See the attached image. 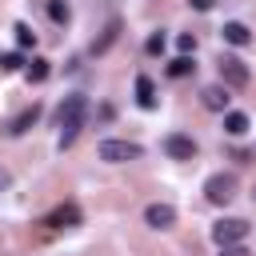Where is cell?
Instances as JSON below:
<instances>
[{
	"label": "cell",
	"instance_id": "cell-1",
	"mask_svg": "<svg viewBox=\"0 0 256 256\" xmlns=\"http://www.w3.org/2000/svg\"><path fill=\"white\" fill-rule=\"evenodd\" d=\"M84 116H88V100L84 96H64V104H60V112H56V120H60V148H72V140L80 136V128H84Z\"/></svg>",
	"mask_w": 256,
	"mask_h": 256
},
{
	"label": "cell",
	"instance_id": "cell-2",
	"mask_svg": "<svg viewBox=\"0 0 256 256\" xmlns=\"http://www.w3.org/2000/svg\"><path fill=\"white\" fill-rule=\"evenodd\" d=\"M96 156L108 160V164H128V160H140V144H132V140H100Z\"/></svg>",
	"mask_w": 256,
	"mask_h": 256
},
{
	"label": "cell",
	"instance_id": "cell-3",
	"mask_svg": "<svg viewBox=\"0 0 256 256\" xmlns=\"http://www.w3.org/2000/svg\"><path fill=\"white\" fill-rule=\"evenodd\" d=\"M204 196H208L212 204H228V200L236 196V176H232V172L208 176V180H204Z\"/></svg>",
	"mask_w": 256,
	"mask_h": 256
},
{
	"label": "cell",
	"instance_id": "cell-4",
	"mask_svg": "<svg viewBox=\"0 0 256 256\" xmlns=\"http://www.w3.org/2000/svg\"><path fill=\"white\" fill-rule=\"evenodd\" d=\"M244 236H248V220L228 216V220L212 224V240H216V244H244Z\"/></svg>",
	"mask_w": 256,
	"mask_h": 256
},
{
	"label": "cell",
	"instance_id": "cell-5",
	"mask_svg": "<svg viewBox=\"0 0 256 256\" xmlns=\"http://www.w3.org/2000/svg\"><path fill=\"white\" fill-rule=\"evenodd\" d=\"M220 80H224V88H244L248 84V64L240 56H220Z\"/></svg>",
	"mask_w": 256,
	"mask_h": 256
},
{
	"label": "cell",
	"instance_id": "cell-6",
	"mask_svg": "<svg viewBox=\"0 0 256 256\" xmlns=\"http://www.w3.org/2000/svg\"><path fill=\"white\" fill-rule=\"evenodd\" d=\"M164 152H168L172 160H192V156H196V140L184 136V132H168V136H164Z\"/></svg>",
	"mask_w": 256,
	"mask_h": 256
},
{
	"label": "cell",
	"instance_id": "cell-7",
	"mask_svg": "<svg viewBox=\"0 0 256 256\" xmlns=\"http://www.w3.org/2000/svg\"><path fill=\"white\" fill-rule=\"evenodd\" d=\"M144 224H148V228H156V232H160V228H172V224H176V208H172V204H164V200H156V204H148V208H144Z\"/></svg>",
	"mask_w": 256,
	"mask_h": 256
},
{
	"label": "cell",
	"instance_id": "cell-8",
	"mask_svg": "<svg viewBox=\"0 0 256 256\" xmlns=\"http://www.w3.org/2000/svg\"><path fill=\"white\" fill-rule=\"evenodd\" d=\"M220 36H224V44H236V48H244V44L252 40L248 24H240V20H228V24L220 28Z\"/></svg>",
	"mask_w": 256,
	"mask_h": 256
},
{
	"label": "cell",
	"instance_id": "cell-9",
	"mask_svg": "<svg viewBox=\"0 0 256 256\" xmlns=\"http://www.w3.org/2000/svg\"><path fill=\"white\" fill-rule=\"evenodd\" d=\"M200 100H204V108L224 112V108H228V88H224V84H208V88L200 92Z\"/></svg>",
	"mask_w": 256,
	"mask_h": 256
},
{
	"label": "cell",
	"instance_id": "cell-10",
	"mask_svg": "<svg viewBox=\"0 0 256 256\" xmlns=\"http://www.w3.org/2000/svg\"><path fill=\"white\" fill-rule=\"evenodd\" d=\"M48 224H56V228H76V224H80V208H76V204H60V208H52Z\"/></svg>",
	"mask_w": 256,
	"mask_h": 256
},
{
	"label": "cell",
	"instance_id": "cell-11",
	"mask_svg": "<svg viewBox=\"0 0 256 256\" xmlns=\"http://www.w3.org/2000/svg\"><path fill=\"white\" fill-rule=\"evenodd\" d=\"M136 104L140 108H156V84L148 76H136Z\"/></svg>",
	"mask_w": 256,
	"mask_h": 256
},
{
	"label": "cell",
	"instance_id": "cell-12",
	"mask_svg": "<svg viewBox=\"0 0 256 256\" xmlns=\"http://www.w3.org/2000/svg\"><path fill=\"white\" fill-rule=\"evenodd\" d=\"M48 72H52V68H48V60H44V56H32V60H28V68H24L28 84H40V80H48Z\"/></svg>",
	"mask_w": 256,
	"mask_h": 256
},
{
	"label": "cell",
	"instance_id": "cell-13",
	"mask_svg": "<svg viewBox=\"0 0 256 256\" xmlns=\"http://www.w3.org/2000/svg\"><path fill=\"white\" fill-rule=\"evenodd\" d=\"M248 128H252V124H248L244 112H224V132H228V136H244Z\"/></svg>",
	"mask_w": 256,
	"mask_h": 256
},
{
	"label": "cell",
	"instance_id": "cell-14",
	"mask_svg": "<svg viewBox=\"0 0 256 256\" xmlns=\"http://www.w3.org/2000/svg\"><path fill=\"white\" fill-rule=\"evenodd\" d=\"M192 72H196L192 56H176V60L168 64V76H172V80H184V76H192Z\"/></svg>",
	"mask_w": 256,
	"mask_h": 256
},
{
	"label": "cell",
	"instance_id": "cell-15",
	"mask_svg": "<svg viewBox=\"0 0 256 256\" xmlns=\"http://www.w3.org/2000/svg\"><path fill=\"white\" fill-rule=\"evenodd\" d=\"M36 116H40V108H28V112H20L16 120H12V136H20V132H28V124H36Z\"/></svg>",
	"mask_w": 256,
	"mask_h": 256
},
{
	"label": "cell",
	"instance_id": "cell-16",
	"mask_svg": "<svg viewBox=\"0 0 256 256\" xmlns=\"http://www.w3.org/2000/svg\"><path fill=\"white\" fill-rule=\"evenodd\" d=\"M116 32H120V24H116V20H112V24H108V28H104V36H100V40H96V44H92V52H108V44H112V40H116Z\"/></svg>",
	"mask_w": 256,
	"mask_h": 256
},
{
	"label": "cell",
	"instance_id": "cell-17",
	"mask_svg": "<svg viewBox=\"0 0 256 256\" xmlns=\"http://www.w3.org/2000/svg\"><path fill=\"white\" fill-rule=\"evenodd\" d=\"M48 16H52L56 24H68V4H64V0H48Z\"/></svg>",
	"mask_w": 256,
	"mask_h": 256
},
{
	"label": "cell",
	"instance_id": "cell-18",
	"mask_svg": "<svg viewBox=\"0 0 256 256\" xmlns=\"http://www.w3.org/2000/svg\"><path fill=\"white\" fill-rule=\"evenodd\" d=\"M164 44H168V40H164V32H152V36L144 40V52H148V56H160V52H164Z\"/></svg>",
	"mask_w": 256,
	"mask_h": 256
},
{
	"label": "cell",
	"instance_id": "cell-19",
	"mask_svg": "<svg viewBox=\"0 0 256 256\" xmlns=\"http://www.w3.org/2000/svg\"><path fill=\"white\" fill-rule=\"evenodd\" d=\"M12 32H16V44H20V48H28V44H36V32H32L28 24H16Z\"/></svg>",
	"mask_w": 256,
	"mask_h": 256
},
{
	"label": "cell",
	"instance_id": "cell-20",
	"mask_svg": "<svg viewBox=\"0 0 256 256\" xmlns=\"http://www.w3.org/2000/svg\"><path fill=\"white\" fill-rule=\"evenodd\" d=\"M24 60H20V52H0V72H16Z\"/></svg>",
	"mask_w": 256,
	"mask_h": 256
},
{
	"label": "cell",
	"instance_id": "cell-21",
	"mask_svg": "<svg viewBox=\"0 0 256 256\" xmlns=\"http://www.w3.org/2000/svg\"><path fill=\"white\" fill-rule=\"evenodd\" d=\"M176 48H180V56H188V52H196V36H192V32H184V36L176 40Z\"/></svg>",
	"mask_w": 256,
	"mask_h": 256
},
{
	"label": "cell",
	"instance_id": "cell-22",
	"mask_svg": "<svg viewBox=\"0 0 256 256\" xmlns=\"http://www.w3.org/2000/svg\"><path fill=\"white\" fill-rule=\"evenodd\" d=\"M220 256H248L244 244H220Z\"/></svg>",
	"mask_w": 256,
	"mask_h": 256
},
{
	"label": "cell",
	"instance_id": "cell-23",
	"mask_svg": "<svg viewBox=\"0 0 256 256\" xmlns=\"http://www.w3.org/2000/svg\"><path fill=\"white\" fill-rule=\"evenodd\" d=\"M188 4H192L196 12H208V8H212V0H188Z\"/></svg>",
	"mask_w": 256,
	"mask_h": 256
},
{
	"label": "cell",
	"instance_id": "cell-24",
	"mask_svg": "<svg viewBox=\"0 0 256 256\" xmlns=\"http://www.w3.org/2000/svg\"><path fill=\"white\" fill-rule=\"evenodd\" d=\"M8 184H12V176H8V172H4V168H0V192H4V188H8Z\"/></svg>",
	"mask_w": 256,
	"mask_h": 256
}]
</instances>
